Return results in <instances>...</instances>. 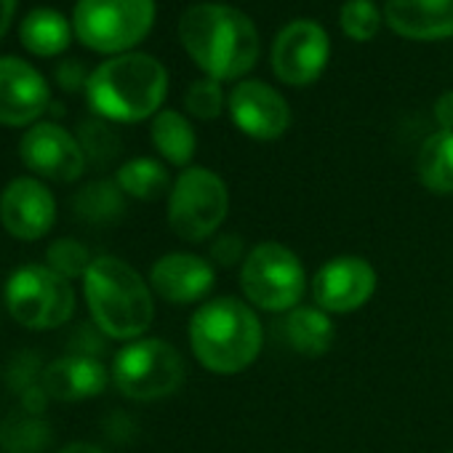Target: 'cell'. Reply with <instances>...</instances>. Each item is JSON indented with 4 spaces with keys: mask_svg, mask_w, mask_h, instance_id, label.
Wrapping results in <instances>:
<instances>
[{
    "mask_svg": "<svg viewBox=\"0 0 453 453\" xmlns=\"http://www.w3.org/2000/svg\"><path fill=\"white\" fill-rule=\"evenodd\" d=\"M104 334L94 323H81L73 336H70V352L67 355H81V357H96L104 352Z\"/></svg>",
    "mask_w": 453,
    "mask_h": 453,
    "instance_id": "1f68e13d",
    "label": "cell"
},
{
    "mask_svg": "<svg viewBox=\"0 0 453 453\" xmlns=\"http://www.w3.org/2000/svg\"><path fill=\"white\" fill-rule=\"evenodd\" d=\"M51 110V88L22 57H0V126L30 128Z\"/></svg>",
    "mask_w": 453,
    "mask_h": 453,
    "instance_id": "4fadbf2b",
    "label": "cell"
},
{
    "mask_svg": "<svg viewBox=\"0 0 453 453\" xmlns=\"http://www.w3.org/2000/svg\"><path fill=\"white\" fill-rule=\"evenodd\" d=\"M246 257L249 251L241 235H216V241L211 243V265L216 267H224V270L238 267L246 262Z\"/></svg>",
    "mask_w": 453,
    "mask_h": 453,
    "instance_id": "4dcf8cb0",
    "label": "cell"
},
{
    "mask_svg": "<svg viewBox=\"0 0 453 453\" xmlns=\"http://www.w3.org/2000/svg\"><path fill=\"white\" fill-rule=\"evenodd\" d=\"M280 331L286 344L307 357L326 355L336 342V326L331 315L323 312L320 307H307V304H299L291 312H286Z\"/></svg>",
    "mask_w": 453,
    "mask_h": 453,
    "instance_id": "d6986e66",
    "label": "cell"
},
{
    "mask_svg": "<svg viewBox=\"0 0 453 453\" xmlns=\"http://www.w3.org/2000/svg\"><path fill=\"white\" fill-rule=\"evenodd\" d=\"M384 17L408 41L453 38V0H387Z\"/></svg>",
    "mask_w": 453,
    "mask_h": 453,
    "instance_id": "e0dca14e",
    "label": "cell"
},
{
    "mask_svg": "<svg viewBox=\"0 0 453 453\" xmlns=\"http://www.w3.org/2000/svg\"><path fill=\"white\" fill-rule=\"evenodd\" d=\"M57 221L54 192L35 176H17L0 192V224L17 241L33 243L51 233Z\"/></svg>",
    "mask_w": 453,
    "mask_h": 453,
    "instance_id": "5bb4252c",
    "label": "cell"
},
{
    "mask_svg": "<svg viewBox=\"0 0 453 453\" xmlns=\"http://www.w3.org/2000/svg\"><path fill=\"white\" fill-rule=\"evenodd\" d=\"M88 78H91V73H88L86 65L78 62V59H62V62L57 65V70H54L57 86H59L62 91H67V94H75V91L86 88V86H88Z\"/></svg>",
    "mask_w": 453,
    "mask_h": 453,
    "instance_id": "d6a6232c",
    "label": "cell"
},
{
    "mask_svg": "<svg viewBox=\"0 0 453 453\" xmlns=\"http://www.w3.org/2000/svg\"><path fill=\"white\" fill-rule=\"evenodd\" d=\"M230 213V189L224 179L203 165L184 168L168 192V226L176 238L200 243L224 224Z\"/></svg>",
    "mask_w": 453,
    "mask_h": 453,
    "instance_id": "52a82bcc",
    "label": "cell"
},
{
    "mask_svg": "<svg viewBox=\"0 0 453 453\" xmlns=\"http://www.w3.org/2000/svg\"><path fill=\"white\" fill-rule=\"evenodd\" d=\"M450 453H453V450H450Z\"/></svg>",
    "mask_w": 453,
    "mask_h": 453,
    "instance_id": "74e56055",
    "label": "cell"
},
{
    "mask_svg": "<svg viewBox=\"0 0 453 453\" xmlns=\"http://www.w3.org/2000/svg\"><path fill=\"white\" fill-rule=\"evenodd\" d=\"M9 315L27 331H54L75 315V288L49 265L17 267L4 288Z\"/></svg>",
    "mask_w": 453,
    "mask_h": 453,
    "instance_id": "8992f818",
    "label": "cell"
},
{
    "mask_svg": "<svg viewBox=\"0 0 453 453\" xmlns=\"http://www.w3.org/2000/svg\"><path fill=\"white\" fill-rule=\"evenodd\" d=\"M216 283L213 265L203 257L173 251L160 257L150 270V288L168 304H195L203 302Z\"/></svg>",
    "mask_w": 453,
    "mask_h": 453,
    "instance_id": "2e32d148",
    "label": "cell"
},
{
    "mask_svg": "<svg viewBox=\"0 0 453 453\" xmlns=\"http://www.w3.org/2000/svg\"><path fill=\"white\" fill-rule=\"evenodd\" d=\"M73 25L54 9H33L22 25H19V41L22 46L41 59L59 57L73 43Z\"/></svg>",
    "mask_w": 453,
    "mask_h": 453,
    "instance_id": "ffe728a7",
    "label": "cell"
},
{
    "mask_svg": "<svg viewBox=\"0 0 453 453\" xmlns=\"http://www.w3.org/2000/svg\"><path fill=\"white\" fill-rule=\"evenodd\" d=\"M168 94L165 67L139 51L110 57L91 70L86 99L96 118L110 123H139L155 118Z\"/></svg>",
    "mask_w": 453,
    "mask_h": 453,
    "instance_id": "3957f363",
    "label": "cell"
},
{
    "mask_svg": "<svg viewBox=\"0 0 453 453\" xmlns=\"http://www.w3.org/2000/svg\"><path fill=\"white\" fill-rule=\"evenodd\" d=\"M59 453H104V450L99 445H94V442H70Z\"/></svg>",
    "mask_w": 453,
    "mask_h": 453,
    "instance_id": "8d00e7d4",
    "label": "cell"
},
{
    "mask_svg": "<svg viewBox=\"0 0 453 453\" xmlns=\"http://www.w3.org/2000/svg\"><path fill=\"white\" fill-rule=\"evenodd\" d=\"M416 173L424 189L434 195H453V131H437L424 139Z\"/></svg>",
    "mask_w": 453,
    "mask_h": 453,
    "instance_id": "603a6c76",
    "label": "cell"
},
{
    "mask_svg": "<svg viewBox=\"0 0 453 453\" xmlns=\"http://www.w3.org/2000/svg\"><path fill=\"white\" fill-rule=\"evenodd\" d=\"M43 371H46V365H41V355L38 352H30V349L17 352L9 360V368H6V387H9V392H14L19 397L27 389L43 384Z\"/></svg>",
    "mask_w": 453,
    "mask_h": 453,
    "instance_id": "f546056e",
    "label": "cell"
},
{
    "mask_svg": "<svg viewBox=\"0 0 453 453\" xmlns=\"http://www.w3.org/2000/svg\"><path fill=\"white\" fill-rule=\"evenodd\" d=\"M226 99H224V91L219 86V81L213 78H200L195 83H189L187 94H184V107L192 118L197 120H216L224 110Z\"/></svg>",
    "mask_w": 453,
    "mask_h": 453,
    "instance_id": "f1b7e54d",
    "label": "cell"
},
{
    "mask_svg": "<svg viewBox=\"0 0 453 453\" xmlns=\"http://www.w3.org/2000/svg\"><path fill=\"white\" fill-rule=\"evenodd\" d=\"M112 381L107 365L96 357L65 355L46 365L43 371V389L51 400L59 403H78L96 397Z\"/></svg>",
    "mask_w": 453,
    "mask_h": 453,
    "instance_id": "ac0fdd59",
    "label": "cell"
},
{
    "mask_svg": "<svg viewBox=\"0 0 453 453\" xmlns=\"http://www.w3.org/2000/svg\"><path fill=\"white\" fill-rule=\"evenodd\" d=\"M434 120L440 131H453V91L440 94V99L434 102Z\"/></svg>",
    "mask_w": 453,
    "mask_h": 453,
    "instance_id": "e575fe53",
    "label": "cell"
},
{
    "mask_svg": "<svg viewBox=\"0 0 453 453\" xmlns=\"http://www.w3.org/2000/svg\"><path fill=\"white\" fill-rule=\"evenodd\" d=\"M49 392L43 389V384H38V387H33V389H27L25 395H19V405H22V411L25 413H30V416H43V411H46V405H49Z\"/></svg>",
    "mask_w": 453,
    "mask_h": 453,
    "instance_id": "836d02e7",
    "label": "cell"
},
{
    "mask_svg": "<svg viewBox=\"0 0 453 453\" xmlns=\"http://www.w3.org/2000/svg\"><path fill=\"white\" fill-rule=\"evenodd\" d=\"M91 262H94L91 251L75 238H57L46 249V265L62 278H67L70 283L78 278H86Z\"/></svg>",
    "mask_w": 453,
    "mask_h": 453,
    "instance_id": "4316f807",
    "label": "cell"
},
{
    "mask_svg": "<svg viewBox=\"0 0 453 453\" xmlns=\"http://www.w3.org/2000/svg\"><path fill=\"white\" fill-rule=\"evenodd\" d=\"M17 6H19V0H0V41H4V35L9 33V27L14 22Z\"/></svg>",
    "mask_w": 453,
    "mask_h": 453,
    "instance_id": "d590c367",
    "label": "cell"
},
{
    "mask_svg": "<svg viewBox=\"0 0 453 453\" xmlns=\"http://www.w3.org/2000/svg\"><path fill=\"white\" fill-rule=\"evenodd\" d=\"M179 41L205 78L219 83L249 75L262 51L254 22L224 4L189 6L179 19Z\"/></svg>",
    "mask_w": 453,
    "mask_h": 453,
    "instance_id": "6da1fadb",
    "label": "cell"
},
{
    "mask_svg": "<svg viewBox=\"0 0 453 453\" xmlns=\"http://www.w3.org/2000/svg\"><path fill=\"white\" fill-rule=\"evenodd\" d=\"M51 442V426L43 416H12L0 424V453H43Z\"/></svg>",
    "mask_w": 453,
    "mask_h": 453,
    "instance_id": "d4e9b609",
    "label": "cell"
},
{
    "mask_svg": "<svg viewBox=\"0 0 453 453\" xmlns=\"http://www.w3.org/2000/svg\"><path fill=\"white\" fill-rule=\"evenodd\" d=\"M241 288L251 307L265 312H291L307 291L302 259L283 243L267 241L249 251L241 265Z\"/></svg>",
    "mask_w": 453,
    "mask_h": 453,
    "instance_id": "9c48e42d",
    "label": "cell"
},
{
    "mask_svg": "<svg viewBox=\"0 0 453 453\" xmlns=\"http://www.w3.org/2000/svg\"><path fill=\"white\" fill-rule=\"evenodd\" d=\"M331 54L328 33L310 19H296L286 25L273 43V73L286 86H310L315 83Z\"/></svg>",
    "mask_w": 453,
    "mask_h": 453,
    "instance_id": "8fae6325",
    "label": "cell"
},
{
    "mask_svg": "<svg viewBox=\"0 0 453 453\" xmlns=\"http://www.w3.org/2000/svg\"><path fill=\"white\" fill-rule=\"evenodd\" d=\"M83 296L91 323L107 339H142L155 320L150 280L118 257H94L83 278Z\"/></svg>",
    "mask_w": 453,
    "mask_h": 453,
    "instance_id": "277c9868",
    "label": "cell"
},
{
    "mask_svg": "<svg viewBox=\"0 0 453 453\" xmlns=\"http://www.w3.org/2000/svg\"><path fill=\"white\" fill-rule=\"evenodd\" d=\"M184 357L165 339H134L112 357V384L136 403L173 395L184 384Z\"/></svg>",
    "mask_w": 453,
    "mask_h": 453,
    "instance_id": "ba28073f",
    "label": "cell"
},
{
    "mask_svg": "<svg viewBox=\"0 0 453 453\" xmlns=\"http://www.w3.org/2000/svg\"><path fill=\"white\" fill-rule=\"evenodd\" d=\"M265 344L257 310L235 296L203 302L189 318V347L195 360L219 376H233L254 365Z\"/></svg>",
    "mask_w": 453,
    "mask_h": 453,
    "instance_id": "7a4b0ae2",
    "label": "cell"
},
{
    "mask_svg": "<svg viewBox=\"0 0 453 453\" xmlns=\"http://www.w3.org/2000/svg\"><path fill=\"white\" fill-rule=\"evenodd\" d=\"M75 136L81 142L86 163L94 165V168H110L120 157V152H123V139L118 136V131L104 118L94 115V118L81 120Z\"/></svg>",
    "mask_w": 453,
    "mask_h": 453,
    "instance_id": "484cf974",
    "label": "cell"
},
{
    "mask_svg": "<svg viewBox=\"0 0 453 453\" xmlns=\"http://www.w3.org/2000/svg\"><path fill=\"white\" fill-rule=\"evenodd\" d=\"M73 211L86 224H115L126 213V192L118 187L115 179H94L75 192Z\"/></svg>",
    "mask_w": 453,
    "mask_h": 453,
    "instance_id": "7402d4cb",
    "label": "cell"
},
{
    "mask_svg": "<svg viewBox=\"0 0 453 453\" xmlns=\"http://www.w3.org/2000/svg\"><path fill=\"white\" fill-rule=\"evenodd\" d=\"M155 25V0H78L75 38L96 54H128Z\"/></svg>",
    "mask_w": 453,
    "mask_h": 453,
    "instance_id": "5b68a950",
    "label": "cell"
},
{
    "mask_svg": "<svg viewBox=\"0 0 453 453\" xmlns=\"http://www.w3.org/2000/svg\"><path fill=\"white\" fill-rule=\"evenodd\" d=\"M233 123L257 142H275L291 126L288 102L262 81H238L226 96Z\"/></svg>",
    "mask_w": 453,
    "mask_h": 453,
    "instance_id": "9a60e30c",
    "label": "cell"
},
{
    "mask_svg": "<svg viewBox=\"0 0 453 453\" xmlns=\"http://www.w3.org/2000/svg\"><path fill=\"white\" fill-rule=\"evenodd\" d=\"M150 139L155 144V150L160 152V157L176 168H189L195 150H197V136L192 123L176 112V110H160L152 118V128H150Z\"/></svg>",
    "mask_w": 453,
    "mask_h": 453,
    "instance_id": "44dd1931",
    "label": "cell"
},
{
    "mask_svg": "<svg viewBox=\"0 0 453 453\" xmlns=\"http://www.w3.org/2000/svg\"><path fill=\"white\" fill-rule=\"evenodd\" d=\"M19 157L35 179L59 184L78 181L88 165L78 136L51 120H41L25 131L19 139Z\"/></svg>",
    "mask_w": 453,
    "mask_h": 453,
    "instance_id": "30bf717a",
    "label": "cell"
},
{
    "mask_svg": "<svg viewBox=\"0 0 453 453\" xmlns=\"http://www.w3.org/2000/svg\"><path fill=\"white\" fill-rule=\"evenodd\" d=\"M115 181L126 192V197L144 200V203L160 200L173 187L171 176H168V168L155 157H131V160H126L118 168Z\"/></svg>",
    "mask_w": 453,
    "mask_h": 453,
    "instance_id": "cb8c5ba5",
    "label": "cell"
},
{
    "mask_svg": "<svg viewBox=\"0 0 453 453\" xmlns=\"http://www.w3.org/2000/svg\"><path fill=\"white\" fill-rule=\"evenodd\" d=\"M339 25L347 38L365 43L373 41L381 27V14L371 0H347L339 12Z\"/></svg>",
    "mask_w": 453,
    "mask_h": 453,
    "instance_id": "83f0119b",
    "label": "cell"
},
{
    "mask_svg": "<svg viewBox=\"0 0 453 453\" xmlns=\"http://www.w3.org/2000/svg\"><path fill=\"white\" fill-rule=\"evenodd\" d=\"M376 270L368 259L344 254L328 259L312 278L315 304L328 315H347L371 302L376 294Z\"/></svg>",
    "mask_w": 453,
    "mask_h": 453,
    "instance_id": "7c38bea8",
    "label": "cell"
}]
</instances>
